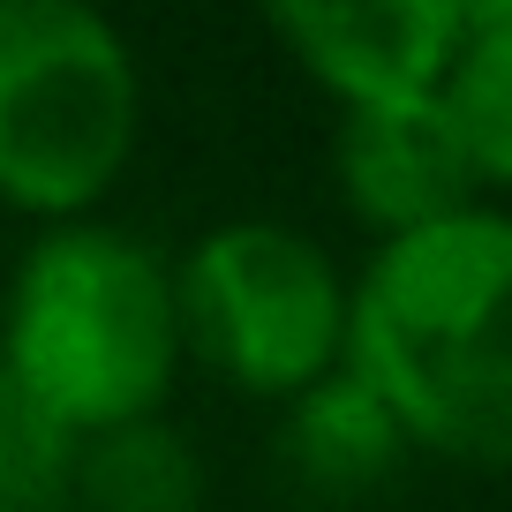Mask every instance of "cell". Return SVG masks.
Wrapping results in <instances>:
<instances>
[{
    "label": "cell",
    "instance_id": "6da1fadb",
    "mask_svg": "<svg viewBox=\"0 0 512 512\" xmlns=\"http://www.w3.org/2000/svg\"><path fill=\"white\" fill-rule=\"evenodd\" d=\"M407 445L512 460V219L460 211L400 234L347 287V362Z\"/></svg>",
    "mask_w": 512,
    "mask_h": 512
},
{
    "label": "cell",
    "instance_id": "7a4b0ae2",
    "mask_svg": "<svg viewBox=\"0 0 512 512\" xmlns=\"http://www.w3.org/2000/svg\"><path fill=\"white\" fill-rule=\"evenodd\" d=\"M181 362L174 272L113 226H61L16 264L0 369L61 422L98 437L159 415Z\"/></svg>",
    "mask_w": 512,
    "mask_h": 512
},
{
    "label": "cell",
    "instance_id": "3957f363",
    "mask_svg": "<svg viewBox=\"0 0 512 512\" xmlns=\"http://www.w3.org/2000/svg\"><path fill=\"white\" fill-rule=\"evenodd\" d=\"M136 151V61L76 0H0V196L38 219L98 204Z\"/></svg>",
    "mask_w": 512,
    "mask_h": 512
},
{
    "label": "cell",
    "instance_id": "277c9868",
    "mask_svg": "<svg viewBox=\"0 0 512 512\" xmlns=\"http://www.w3.org/2000/svg\"><path fill=\"white\" fill-rule=\"evenodd\" d=\"M181 347L264 400H294L347 362V287L309 234L279 219H226L174 272Z\"/></svg>",
    "mask_w": 512,
    "mask_h": 512
},
{
    "label": "cell",
    "instance_id": "5b68a950",
    "mask_svg": "<svg viewBox=\"0 0 512 512\" xmlns=\"http://www.w3.org/2000/svg\"><path fill=\"white\" fill-rule=\"evenodd\" d=\"M264 23L347 113L437 98L460 46V0H272Z\"/></svg>",
    "mask_w": 512,
    "mask_h": 512
},
{
    "label": "cell",
    "instance_id": "8992f818",
    "mask_svg": "<svg viewBox=\"0 0 512 512\" xmlns=\"http://www.w3.org/2000/svg\"><path fill=\"white\" fill-rule=\"evenodd\" d=\"M332 159H339V189H347L354 219L377 226L384 241L460 219V211H475V189H482L437 98L347 113Z\"/></svg>",
    "mask_w": 512,
    "mask_h": 512
},
{
    "label": "cell",
    "instance_id": "52a82bcc",
    "mask_svg": "<svg viewBox=\"0 0 512 512\" xmlns=\"http://www.w3.org/2000/svg\"><path fill=\"white\" fill-rule=\"evenodd\" d=\"M400 452H407V437H400V422H392V407H384L354 369H332L324 384L294 392L287 437H279V460L317 497L377 490V482L400 467Z\"/></svg>",
    "mask_w": 512,
    "mask_h": 512
},
{
    "label": "cell",
    "instance_id": "ba28073f",
    "mask_svg": "<svg viewBox=\"0 0 512 512\" xmlns=\"http://www.w3.org/2000/svg\"><path fill=\"white\" fill-rule=\"evenodd\" d=\"M196 505H204V467H196L189 437L166 430L159 415L76 437L68 512H196Z\"/></svg>",
    "mask_w": 512,
    "mask_h": 512
},
{
    "label": "cell",
    "instance_id": "9c48e42d",
    "mask_svg": "<svg viewBox=\"0 0 512 512\" xmlns=\"http://www.w3.org/2000/svg\"><path fill=\"white\" fill-rule=\"evenodd\" d=\"M445 106L475 181H512V0H460V46L445 68Z\"/></svg>",
    "mask_w": 512,
    "mask_h": 512
},
{
    "label": "cell",
    "instance_id": "30bf717a",
    "mask_svg": "<svg viewBox=\"0 0 512 512\" xmlns=\"http://www.w3.org/2000/svg\"><path fill=\"white\" fill-rule=\"evenodd\" d=\"M76 437L0 369V512H68Z\"/></svg>",
    "mask_w": 512,
    "mask_h": 512
}]
</instances>
